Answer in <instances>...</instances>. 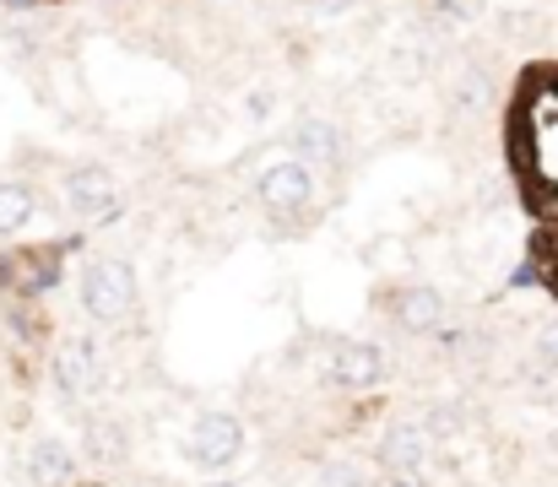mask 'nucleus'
<instances>
[{"instance_id": "f257e3e1", "label": "nucleus", "mask_w": 558, "mask_h": 487, "mask_svg": "<svg viewBox=\"0 0 558 487\" xmlns=\"http://www.w3.org/2000/svg\"><path fill=\"white\" fill-rule=\"evenodd\" d=\"M82 309L98 325L131 320V309H136V277H131V266L125 260H93L82 271Z\"/></svg>"}, {"instance_id": "f03ea898", "label": "nucleus", "mask_w": 558, "mask_h": 487, "mask_svg": "<svg viewBox=\"0 0 558 487\" xmlns=\"http://www.w3.org/2000/svg\"><path fill=\"white\" fill-rule=\"evenodd\" d=\"M260 206L277 222H304L310 206H315V173H310V162H299V158L271 162L260 173Z\"/></svg>"}, {"instance_id": "7ed1b4c3", "label": "nucleus", "mask_w": 558, "mask_h": 487, "mask_svg": "<svg viewBox=\"0 0 558 487\" xmlns=\"http://www.w3.org/2000/svg\"><path fill=\"white\" fill-rule=\"evenodd\" d=\"M54 385L65 401H82V395H98L109 385V368H104V352L93 346V336H65L60 352H54Z\"/></svg>"}, {"instance_id": "20e7f679", "label": "nucleus", "mask_w": 558, "mask_h": 487, "mask_svg": "<svg viewBox=\"0 0 558 487\" xmlns=\"http://www.w3.org/2000/svg\"><path fill=\"white\" fill-rule=\"evenodd\" d=\"M326 379L342 385V390H374L385 379V352L374 341L326 336Z\"/></svg>"}, {"instance_id": "39448f33", "label": "nucleus", "mask_w": 558, "mask_h": 487, "mask_svg": "<svg viewBox=\"0 0 558 487\" xmlns=\"http://www.w3.org/2000/svg\"><path fill=\"white\" fill-rule=\"evenodd\" d=\"M185 455L195 466H206V472H228V466L244 455V428H239L228 412H206V417H195V428H190Z\"/></svg>"}, {"instance_id": "423d86ee", "label": "nucleus", "mask_w": 558, "mask_h": 487, "mask_svg": "<svg viewBox=\"0 0 558 487\" xmlns=\"http://www.w3.org/2000/svg\"><path fill=\"white\" fill-rule=\"evenodd\" d=\"M65 206H71V217H82V222L109 217V211L120 206V184H114V173L98 168V162L71 168V173H65Z\"/></svg>"}, {"instance_id": "0eeeda50", "label": "nucleus", "mask_w": 558, "mask_h": 487, "mask_svg": "<svg viewBox=\"0 0 558 487\" xmlns=\"http://www.w3.org/2000/svg\"><path fill=\"white\" fill-rule=\"evenodd\" d=\"M379 461H385L390 477H417L423 483V472L434 461V439L417 423H390L385 439H379Z\"/></svg>"}, {"instance_id": "6e6552de", "label": "nucleus", "mask_w": 558, "mask_h": 487, "mask_svg": "<svg viewBox=\"0 0 558 487\" xmlns=\"http://www.w3.org/2000/svg\"><path fill=\"white\" fill-rule=\"evenodd\" d=\"M390 315H396L401 330L428 336V330H439V325H445V299H439L434 288H401V293L390 299Z\"/></svg>"}, {"instance_id": "1a4fd4ad", "label": "nucleus", "mask_w": 558, "mask_h": 487, "mask_svg": "<svg viewBox=\"0 0 558 487\" xmlns=\"http://www.w3.org/2000/svg\"><path fill=\"white\" fill-rule=\"evenodd\" d=\"M27 477L38 487H65L76 477V461H71V450L60 439H33L27 445Z\"/></svg>"}, {"instance_id": "9d476101", "label": "nucleus", "mask_w": 558, "mask_h": 487, "mask_svg": "<svg viewBox=\"0 0 558 487\" xmlns=\"http://www.w3.org/2000/svg\"><path fill=\"white\" fill-rule=\"evenodd\" d=\"M293 147H299V162H320V168H337V162L348 158L342 153V131L331 120H304L293 131Z\"/></svg>"}, {"instance_id": "9b49d317", "label": "nucleus", "mask_w": 558, "mask_h": 487, "mask_svg": "<svg viewBox=\"0 0 558 487\" xmlns=\"http://www.w3.org/2000/svg\"><path fill=\"white\" fill-rule=\"evenodd\" d=\"M33 190L27 184H0V239L5 233H22L27 222H33Z\"/></svg>"}, {"instance_id": "f8f14e48", "label": "nucleus", "mask_w": 558, "mask_h": 487, "mask_svg": "<svg viewBox=\"0 0 558 487\" xmlns=\"http://www.w3.org/2000/svg\"><path fill=\"white\" fill-rule=\"evenodd\" d=\"M125 445H131V439H125V428H120L114 417H93V423H87V450H93L98 461H125Z\"/></svg>"}, {"instance_id": "ddd939ff", "label": "nucleus", "mask_w": 558, "mask_h": 487, "mask_svg": "<svg viewBox=\"0 0 558 487\" xmlns=\"http://www.w3.org/2000/svg\"><path fill=\"white\" fill-rule=\"evenodd\" d=\"M417 428H423V434L439 445V439H456V434L466 428V412H461L456 401H434V406H428V417H423Z\"/></svg>"}, {"instance_id": "4468645a", "label": "nucleus", "mask_w": 558, "mask_h": 487, "mask_svg": "<svg viewBox=\"0 0 558 487\" xmlns=\"http://www.w3.org/2000/svg\"><path fill=\"white\" fill-rule=\"evenodd\" d=\"M320 487H364V472L348 461H331V466H320Z\"/></svg>"}, {"instance_id": "2eb2a0df", "label": "nucleus", "mask_w": 558, "mask_h": 487, "mask_svg": "<svg viewBox=\"0 0 558 487\" xmlns=\"http://www.w3.org/2000/svg\"><path fill=\"white\" fill-rule=\"evenodd\" d=\"M456 98H461V104H483V98H488V82H483L477 71H466V76L456 82Z\"/></svg>"}, {"instance_id": "dca6fc26", "label": "nucleus", "mask_w": 558, "mask_h": 487, "mask_svg": "<svg viewBox=\"0 0 558 487\" xmlns=\"http://www.w3.org/2000/svg\"><path fill=\"white\" fill-rule=\"evenodd\" d=\"M537 352H543V363H554V368H558V325H543V336H537Z\"/></svg>"}, {"instance_id": "f3484780", "label": "nucleus", "mask_w": 558, "mask_h": 487, "mask_svg": "<svg viewBox=\"0 0 558 487\" xmlns=\"http://www.w3.org/2000/svg\"><path fill=\"white\" fill-rule=\"evenodd\" d=\"M250 114H255V120H266V114H271V93H266V87H260V93H250Z\"/></svg>"}, {"instance_id": "a211bd4d", "label": "nucleus", "mask_w": 558, "mask_h": 487, "mask_svg": "<svg viewBox=\"0 0 558 487\" xmlns=\"http://www.w3.org/2000/svg\"><path fill=\"white\" fill-rule=\"evenodd\" d=\"M353 0H315V11H348Z\"/></svg>"}, {"instance_id": "6ab92c4d", "label": "nucleus", "mask_w": 558, "mask_h": 487, "mask_svg": "<svg viewBox=\"0 0 558 487\" xmlns=\"http://www.w3.org/2000/svg\"><path fill=\"white\" fill-rule=\"evenodd\" d=\"M206 487H233V483H206Z\"/></svg>"}, {"instance_id": "aec40b11", "label": "nucleus", "mask_w": 558, "mask_h": 487, "mask_svg": "<svg viewBox=\"0 0 558 487\" xmlns=\"http://www.w3.org/2000/svg\"><path fill=\"white\" fill-rule=\"evenodd\" d=\"M439 5H450V0H439Z\"/></svg>"}]
</instances>
